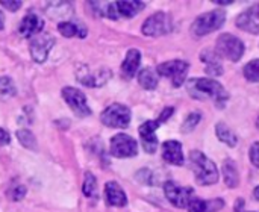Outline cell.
I'll use <instances>...</instances> for the list:
<instances>
[{
    "mask_svg": "<svg viewBox=\"0 0 259 212\" xmlns=\"http://www.w3.org/2000/svg\"><path fill=\"white\" fill-rule=\"evenodd\" d=\"M5 27V15H3V12L0 11V30Z\"/></svg>",
    "mask_w": 259,
    "mask_h": 212,
    "instance_id": "cell-36",
    "label": "cell"
},
{
    "mask_svg": "<svg viewBox=\"0 0 259 212\" xmlns=\"http://www.w3.org/2000/svg\"><path fill=\"white\" fill-rule=\"evenodd\" d=\"M0 5L3 6V8H6L8 11H11V12H15V11H18L20 8H21V2L20 0H12V2H8V0H2L0 2Z\"/></svg>",
    "mask_w": 259,
    "mask_h": 212,
    "instance_id": "cell-33",
    "label": "cell"
},
{
    "mask_svg": "<svg viewBox=\"0 0 259 212\" xmlns=\"http://www.w3.org/2000/svg\"><path fill=\"white\" fill-rule=\"evenodd\" d=\"M42 27H44V21L39 18V15H36V14H33V12H29V14L21 20L18 30H20L21 36L30 38V36H35V35L41 33Z\"/></svg>",
    "mask_w": 259,
    "mask_h": 212,
    "instance_id": "cell-15",
    "label": "cell"
},
{
    "mask_svg": "<svg viewBox=\"0 0 259 212\" xmlns=\"http://www.w3.org/2000/svg\"><path fill=\"white\" fill-rule=\"evenodd\" d=\"M146 8L144 2H117V9L118 14L123 17H135L138 12H141Z\"/></svg>",
    "mask_w": 259,
    "mask_h": 212,
    "instance_id": "cell-24",
    "label": "cell"
},
{
    "mask_svg": "<svg viewBox=\"0 0 259 212\" xmlns=\"http://www.w3.org/2000/svg\"><path fill=\"white\" fill-rule=\"evenodd\" d=\"M200 114H197V112H193V114H190L187 118H185V121L182 123V128H181V131L184 132V134H188V132H191V131H194V128L199 124V121H200Z\"/></svg>",
    "mask_w": 259,
    "mask_h": 212,
    "instance_id": "cell-31",
    "label": "cell"
},
{
    "mask_svg": "<svg viewBox=\"0 0 259 212\" xmlns=\"http://www.w3.org/2000/svg\"><path fill=\"white\" fill-rule=\"evenodd\" d=\"M26 196V188L23 185H15L9 193H8V197L14 202H20L23 197Z\"/></svg>",
    "mask_w": 259,
    "mask_h": 212,
    "instance_id": "cell-32",
    "label": "cell"
},
{
    "mask_svg": "<svg viewBox=\"0 0 259 212\" xmlns=\"http://www.w3.org/2000/svg\"><path fill=\"white\" fill-rule=\"evenodd\" d=\"M140 64H141V53L137 49H131L126 53V58L121 64V74L127 79L134 77L140 68Z\"/></svg>",
    "mask_w": 259,
    "mask_h": 212,
    "instance_id": "cell-18",
    "label": "cell"
},
{
    "mask_svg": "<svg viewBox=\"0 0 259 212\" xmlns=\"http://www.w3.org/2000/svg\"><path fill=\"white\" fill-rule=\"evenodd\" d=\"M217 52L222 56H225L226 59L237 62L244 55V44L240 38H237L231 33H223L217 39Z\"/></svg>",
    "mask_w": 259,
    "mask_h": 212,
    "instance_id": "cell-5",
    "label": "cell"
},
{
    "mask_svg": "<svg viewBox=\"0 0 259 212\" xmlns=\"http://www.w3.org/2000/svg\"><path fill=\"white\" fill-rule=\"evenodd\" d=\"M82 193L85 197H94L97 193V179L94 178L93 173L87 172L83 178V185H82Z\"/></svg>",
    "mask_w": 259,
    "mask_h": 212,
    "instance_id": "cell-27",
    "label": "cell"
},
{
    "mask_svg": "<svg viewBox=\"0 0 259 212\" xmlns=\"http://www.w3.org/2000/svg\"><path fill=\"white\" fill-rule=\"evenodd\" d=\"M159 126H161V123L158 120H149V121L143 123L138 129L143 147L147 153H155L158 149V137H156L155 131Z\"/></svg>",
    "mask_w": 259,
    "mask_h": 212,
    "instance_id": "cell-12",
    "label": "cell"
},
{
    "mask_svg": "<svg viewBox=\"0 0 259 212\" xmlns=\"http://www.w3.org/2000/svg\"><path fill=\"white\" fill-rule=\"evenodd\" d=\"M105 197H106V202L109 206H126L127 205V197H126V193L123 191V188L114 182V181H109L106 185H105Z\"/></svg>",
    "mask_w": 259,
    "mask_h": 212,
    "instance_id": "cell-17",
    "label": "cell"
},
{
    "mask_svg": "<svg viewBox=\"0 0 259 212\" xmlns=\"http://www.w3.org/2000/svg\"><path fill=\"white\" fill-rule=\"evenodd\" d=\"M162 158L165 162L171 165H184V152H182V144L179 141H165L162 144Z\"/></svg>",
    "mask_w": 259,
    "mask_h": 212,
    "instance_id": "cell-16",
    "label": "cell"
},
{
    "mask_svg": "<svg viewBox=\"0 0 259 212\" xmlns=\"http://www.w3.org/2000/svg\"><path fill=\"white\" fill-rule=\"evenodd\" d=\"M100 120L108 128L124 129L131 123V109L121 103H112L100 114Z\"/></svg>",
    "mask_w": 259,
    "mask_h": 212,
    "instance_id": "cell-4",
    "label": "cell"
},
{
    "mask_svg": "<svg viewBox=\"0 0 259 212\" xmlns=\"http://www.w3.org/2000/svg\"><path fill=\"white\" fill-rule=\"evenodd\" d=\"M237 26L249 33L259 35V3L237 17Z\"/></svg>",
    "mask_w": 259,
    "mask_h": 212,
    "instance_id": "cell-14",
    "label": "cell"
},
{
    "mask_svg": "<svg viewBox=\"0 0 259 212\" xmlns=\"http://www.w3.org/2000/svg\"><path fill=\"white\" fill-rule=\"evenodd\" d=\"M258 128H259V117H258Z\"/></svg>",
    "mask_w": 259,
    "mask_h": 212,
    "instance_id": "cell-38",
    "label": "cell"
},
{
    "mask_svg": "<svg viewBox=\"0 0 259 212\" xmlns=\"http://www.w3.org/2000/svg\"><path fill=\"white\" fill-rule=\"evenodd\" d=\"M17 138H18V141L23 144V147L30 149V150H35V149H36V138H35V135H33L30 131H27V129H20V131L17 132Z\"/></svg>",
    "mask_w": 259,
    "mask_h": 212,
    "instance_id": "cell-29",
    "label": "cell"
},
{
    "mask_svg": "<svg viewBox=\"0 0 259 212\" xmlns=\"http://www.w3.org/2000/svg\"><path fill=\"white\" fill-rule=\"evenodd\" d=\"M171 29H173L171 18L165 12H156L150 15L141 27L143 33L147 36H162V35L170 33Z\"/></svg>",
    "mask_w": 259,
    "mask_h": 212,
    "instance_id": "cell-7",
    "label": "cell"
},
{
    "mask_svg": "<svg viewBox=\"0 0 259 212\" xmlns=\"http://www.w3.org/2000/svg\"><path fill=\"white\" fill-rule=\"evenodd\" d=\"M109 150H111L112 156L120 158V159L134 158L138 155V144L132 137H129L126 134H117L111 140Z\"/></svg>",
    "mask_w": 259,
    "mask_h": 212,
    "instance_id": "cell-8",
    "label": "cell"
},
{
    "mask_svg": "<svg viewBox=\"0 0 259 212\" xmlns=\"http://www.w3.org/2000/svg\"><path fill=\"white\" fill-rule=\"evenodd\" d=\"M17 94V88L12 79L6 76H0V99H9Z\"/></svg>",
    "mask_w": 259,
    "mask_h": 212,
    "instance_id": "cell-28",
    "label": "cell"
},
{
    "mask_svg": "<svg viewBox=\"0 0 259 212\" xmlns=\"http://www.w3.org/2000/svg\"><path fill=\"white\" fill-rule=\"evenodd\" d=\"M188 94L196 100H212L219 108H223L228 100V91L217 82L208 77H194L187 82Z\"/></svg>",
    "mask_w": 259,
    "mask_h": 212,
    "instance_id": "cell-1",
    "label": "cell"
},
{
    "mask_svg": "<svg viewBox=\"0 0 259 212\" xmlns=\"http://www.w3.org/2000/svg\"><path fill=\"white\" fill-rule=\"evenodd\" d=\"M82 68L83 71H77V79L85 87H90V88L102 87L108 82V79H111V70L102 68L97 71H90L88 67H82Z\"/></svg>",
    "mask_w": 259,
    "mask_h": 212,
    "instance_id": "cell-13",
    "label": "cell"
},
{
    "mask_svg": "<svg viewBox=\"0 0 259 212\" xmlns=\"http://www.w3.org/2000/svg\"><path fill=\"white\" fill-rule=\"evenodd\" d=\"M215 132H217L219 140H220V141H223L225 144H228L229 147H235V146H237L238 138H237V135L232 132V129H231L228 124H225V123H219V124L215 126Z\"/></svg>",
    "mask_w": 259,
    "mask_h": 212,
    "instance_id": "cell-25",
    "label": "cell"
},
{
    "mask_svg": "<svg viewBox=\"0 0 259 212\" xmlns=\"http://www.w3.org/2000/svg\"><path fill=\"white\" fill-rule=\"evenodd\" d=\"M138 82L144 90H155L158 87V73L156 70L146 67L138 73Z\"/></svg>",
    "mask_w": 259,
    "mask_h": 212,
    "instance_id": "cell-23",
    "label": "cell"
},
{
    "mask_svg": "<svg viewBox=\"0 0 259 212\" xmlns=\"http://www.w3.org/2000/svg\"><path fill=\"white\" fill-rule=\"evenodd\" d=\"M55 46V38L49 33H38L35 35L32 39H30V44H29V50H30V56L35 62L38 64H42L52 47Z\"/></svg>",
    "mask_w": 259,
    "mask_h": 212,
    "instance_id": "cell-11",
    "label": "cell"
},
{
    "mask_svg": "<svg viewBox=\"0 0 259 212\" xmlns=\"http://www.w3.org/2000/svg\"><path fill=\"white\" fill-rule=\"evenodd\" d=\"M90 6L96 8V14L108 17V18H118V9H117V2H91Z\"/></svg>",
    "mask_w": 259,
    "mask_h": 212,
    "instance_id": "cell-22",
    "label": "cell"
},
{
    "mask_svg": "<svg viewBox=\"0 0 259 212\" xmlns=\"http://www.w3.org/2000/svg\"><path fill=\"white\" fill-rule=\"evenodd\" d=\"M253 197H255V199L259 202V185L255 188V190H253Z\"/></svg>",
    "mask_w": 259,
    "mask_h": 212,
    "instance_id": "cell-37",
    "label": "cell"
},
{
    "mask_svg": "<svg viewBox=\"0 0 259 212\" xmlns=\"http://www.w3.org/2000/svg\"><path fill=\"white\" fill-rule=\"evenodd\" d=\"M165 197L176 208H187L188 203L194 199V190L190 187H179L173 181H167L164 184Z\"/></svg>",
    "mask_w": 259,
    "mask_h": 212,
    "instance_id": "cell-9",
    "label": "cell"
},
{
    "mask_svg": "<svg viewBox=\"0 0 259 212\" xmlns=\"http://www.w3.org/2000/svg\"><path fill=\"white\" fill-rule=\"evenodd\" d=\"M223 178L229 188H235L238 185V172H237V165L234 161L228 159L223 164Z\"/></svg>",
    "mask_w": 259,
    "mask_h": 212,
    "instance_id": "cell-26",
    "label": "cell"
},
{
    "mask_svg": "<svg viewBox=\"0 0 259 212\" xmlns=\"http://www.w3.org/2000/svg\"><path fill=\"white\" fill-rule=\"evenodd\" d=\"M202 61L205 62L206 68L205 71L208 74H212V76H222L223 74V65L220 62V58L219 55L214 52V50H205L202 55H200Z\"/></svg>",
    "mask_w": 259,
    "mask_h": 212,
    "instance_id": "cell-20",
    "label": "cell"
},
{
    "mask_svg": "<svg viewBox=\"0 0 259 212\" xmlns=\"http://www.w3.org/2000/svg\"><path fill=\"white\" fill-rule=\"evenodd\" d=\"M225 206V202L222 199H214V200H202V199H193L187 209L188 212H217Z\"/></svg>",
    "mask_w": 259,
    "mask_h": 212,
    "instance_id": "cell-19",
    "label": "cell"
},
{
    "mask_svg": "<svg viewBox=\"0 0 259 212\" xmlns=\"http://www.w3.org/2000/svg\"><path fill=\"white\" fill-rule=\"evenodd\" d=\"M250 161L255 167L259 168V141L253 143V146L250 147Z\"/></svg>",
    "mask_w": 259,
    "mask_h": 212,
    "instance_id": "cell-34",
    "label": "cell"
},
{
    "mask_svg": "<svg viewBox=\"0 0 259 212\" xmlns=\"http://www.w3.org/2000/svg\"><path fill=\"white\" fill-rule=\"evenodd\" d=\"M244 76L250 82H259V59H253L244 67Z\"/></svg>",
    "mask_w": 259,
    "mask_h": 212,
    "instance_id": "cell-30",
    "label": "cell"
},
{
    "mask_svg": "<svg viewBox=\"0 0 259 212\" xmlns=\"http://www.w3.org/2000/svg\"><path fill=\"white\" fill-rule=\"evenodd\" d=\"M62 97L77 117H88L91 114L87 97L80 90L73 88V87H65L62 88Z\"/></svg>",
    "mask_w": 259,
    "mask_h": 212,
    "instance_id": "cell-10",
    "label": "cell"
},
{
    "mask_svg": "<svg viewBox=\"0 0 259 212\" xmlns=\"http://www.w3.org/2000/svg\"><path fill=\"white\" fill-rule=\"evenodd\" d=\"M11 143V137H9V134L5 131V129H2L0 128V146H6V144H9Z\"/></svg>",
    "mask_w": 259,
    "mask_h": 212,
    "instance_id": "cell-35",
    "label": "cell"
},
{
    "mask_svg": "<svg viewBox=\"0 0 259 212\" xmlns=\"http://www.w3.org/2000/svg\"><path fill=\"white\" fill-rule=\"evenodd\" d=\"M190 165L199 185H214L219 181V170L215 164L202 152L194 150L190 155Z\"/></svg>",
    "mask_w": 259,
    "mask_h": 212,
    "instance_id": "cell-2",
    "label": "cell"
},
{
    "mask_svg": "<svg viewBox=\"0 0 259 212\" xmlns=\"http://www.w3.org/2000/svg\"><path fill=\"white\" fill-rule=\"evenodd\" d=\"M58 30L61 32L62 36L65 38H73V36H79V38H85L87 36V29L82 27L77 23H71V21H61L58 24Z\"/></svg>",
    "mask_w": 259,
    "mask_h": 212,
    "instance_id": "cell-21",
    "label": "cell"
},
{
    "mask_svg": "<svg viewBox=\"0 0 259 212\" xmlns=\"http://www.w3.org/2000/svg\"><path fill=\"white\" fill-rule=\"evenodd\" d=\"M225 20H226V12L223 9H215V11L202 14L194 20V23L191 26V33L196 38L205 36V35L220 29L225 24Z\"/></svg>",
    "mask_w": 259,
    "mask_h": 212,
    "instance_id": "cell-3",
    "label": "cell"
},
{
    "mask_svg": "<svg viewBox=\"0 0 259 212\" xmlns=\"http://www.w3.org/2000/svg\"><path fill=\"white\" fill-rule=\"evenodd\" d=\"M188 68H190L188 62L181 61V59H175V61L159 64L158 68H156V73H158V76L168 77L171 80L173 87H181L185 82Z\"/></svg>",
    "mask_w": 259,
    "mask_h": 212,
    "instance_id": "cell-6",
    "label": "cell"
}]
</instances>
